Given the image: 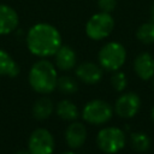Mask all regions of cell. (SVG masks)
Returning <instances> with one entry per match:
<instances>
[{
	"mask_svg": "<svg viewBox=\"0 0 154 154\" xmlns=\"http://www.w3.org/2000/svg\"><path fill=\"white\" fill-rule=\"evenodd\" d=\"M126 143L125 134L116 126L102 128L96 135V144L101 152L106 154H116L120 152Z\"/></svg>",
	"mask_w": 154,
	"mask_h": 154,
	"instance_id": "4",
	"label": "cell"
},
{
	"mask_svg": "<svg viewBox=\"0 0 154 154\" xmlns=\"http://www.w3.org/2000/svg\"><path fill=\"white\" fill-rule=\"evenodd\" d=\"M150 19H152V22H154V1L150 6Z\"/></svg>",
	"mask_w": 154,
	"mask_h": 154,
	"instance_id": "23",
	"label": "cell"
},
{
	"mask_svg": "<svg viewBox=\"0 0 154 154\" xmlns=\"http://www.w3.org/2000/svg\"><path fill=\"white\" fill-rule=\"evenodd\" d=\"M136 37L144 45L154 43V22H146L141 24L136 30Z\"/></svg>",
	"mask_w": 154,
	"mask_h": 154,
	"instance_id": "17",
	"label": "cell"
},
{
	"mask_svg": "<svg viewBox=\"0 0 154 154\" xmlns=\"http://www.w3.org/2000/svg\"><path fill=\"white\" fill-rule=\"evenodd\" d=\"M20 69L11 54L0 48V76L16 77L19 73Z\"/></svg>",
	"mask_w": 154,
	"mask_h": 154,
	"instance_id": "14",
	"label": "cell"
},
{
	"mask_svg": "<svg viewBox=\"0 0 154 154\" xmlns=\"http://www.w3.org/2000/svg\"><path fill=\"white\" fill-rule=\"evenodd\" d=\"M28 81L30 87L38 94H49L57 88L58 71L53 63L47 59H40L30 67Z\"/></svg>",
	"mask_w": 154,
	"mask_h": 154,
	"instance_id": "2",
	"label": "cell"
},
{
	"mask_svg": "<svg viewBox=\"0 0 154 154\" xmlns=\"http://www.w3.org/2000/svg\"><path fill=\"white\" fill-rule=\"evenodd\" d=\"M55 142L52 132L45 128L35 129L28 140V150L30 154H53Z\"/></svg>",
	"mask_w": 154,
	"mask_h": 154,
	"instance_id": "7",
	"label": "cell"
},
{
	"mask_svg": "<svg viewBox=\"0 0 154 154\" xmlns=\"http://www.w3.org/2000/svg\"><path fill=\"white\" fill-rule=\"evenodd\" d=\"M76 77L85 84H96L101 81L103 71L99 64L93 61H84L81 63L75 70Z\"/></svg>",
	"mask_w": 154,
	"mask_h": 154,
	"instance_id": "9",
	"label": "cell"
},
{
	"mask_svg": "<svg viewBox=\"0 0 154 154\" xmlns=\"http://www.w3.org/2000/svg\"><path fill=\"white\" fill-rule=\"evenodd\" d=\"M13 154H30L28 149H19V150H16Z\"/></svg>",
	"mask_w": 154,
	"mask_h": 154,
	"instance_id": "22",
	"label": "cell"
},
{
	"mask_svg": "<svg viewBox=\"0 0 154 154\" xmlns=\"http://www.w3.org/2000/svg\"><path fill=\"white\" fill-rule=\"evenodd\" d=\"M99 65L106 71H117L119 70L126 60L125 47L116 41L107 42L101 47L97 54Z\"/></svg>",
	"mask_w": 154,
	"mask_h": 154,
	"instance_id": "3",
	"label": "cell"
},
{
	"mask_svg": "<svg viewBox=\"0 0 154 154\" xmlns=\"http://www.w3.org/2000/svg\"><path fill=\"white\" fill-rule=\"evenodd\" d=\"M114 28V19L111 13L97 12L93 14L85 24V34L90 40L101 41L111 35Z\"/></svg>",
	"mask_w": 154,
	"mask_h": 154,
	"instance_id": "5",
	"label": "cell"
},
{
	"mask_svg": "<svg viewBox=\"0 0 154 154\" xmlns=\"http://www.w3.org/2000/svg\"><path fill=\"white\" fill-rule=\"evenodd\" d=\"M57 88L64 94H73L78 90V83L71 76H61L58 77Z\"/></svg>",
	"mask_w": 154,
	"mask_h": 154,
	"instance_id": "19",
	"label": "cell"
},
{
	"mask_svg": "<svg viewBox=\"0 0 154 154\" xmlns=\"http://www.w3.org/2000/svg\"><path fill=\"white\" fill-rule=\"evenodd\" d=\"M54 57V65L57 69L61 71H69L76 67L77 63V54L76 52L70 47L61 45L60 48L55 52Z\"/></svg>",
	"mask_w": 154,
	"mask_h": 154,
	"instance_id": "13",
	"label": "cell"
},
{
	"mask_svg": "<svg viewBox=\"0 0 154 154\" xmlns=\"http://www.w3.org/2000/svg\"><path fill=\"white\" fill-rule=\"evenodd\" d=\"M131 147L136 152H146L150 147V138L144 132H134L130 137Z\"/></svg>",
	"mask_w": 154,
	"mask_h": 154,
	"instance_id": "18",
	"label": "cell"
},
{
	"mask_svg": "<svg viewBox=\"0 0 154 154\" xmlns=\"http://www.w3.org/2000/svg\"><path fill=\"white\" fill-rule=\"evenodd\" d=\"M113 116L112 106L105 100L94 99L87 102L82 109V118L84 122L93 125L106 124Z\"/></svg>",
	"mask_w": 154,
	"mask_h": 154,
	"instance_id": "6",
	"label": "cell"
},
{
	"mask_svg": "<svg viewBox=\"0 0 154 154\" xmlns=\"http://www.w3.org/2000/svg\"><path fill=\"white\" fill-rule=\"evenodd\" d=\"M53 109H54V105L52 100L47 96H42L37 99L32 105V116L37 120H45L51 117Z\"/></svg>",
	"mask_w": 154,
	"mask_h": 154,
	"instance_id": "15",
	"label": "cell"
},
{
	"mask_svg": "<svg viewBox=\"0 0 154 154\" xmlns=\"http://www.w3.org/2000/svg\"><path fill=\"white\" fill-rule=\"evenodd\" d=\"M134 70L141 79H143V81L152 79L154 77V58H153V55L147 52L140 53L134 60Z\"/></svg>",
	"mask_w": 154,
	"mask_h": 154,
	"instance_id": "12",
	"label": "cell"
},
{
	"mask_svg": "<svg viewBox=\"0 0 154 154\" xmlns=\"http://www.w3.org/2000/svg\"><path fill=\"white\" fill-rule=\"evenodd\" d=\"M55 113L63 120H69V122L76 120L78 118V116H79V112H78L77 106L72 101H70L67 99L60 100L57 103V106H55Z\"/></svg>",
	"mask_w": 154,
	"mask_h": 154,
	"instance_id": "16",
	"label": "cell"
},
{
	"mask_svg": "<svg viewBox=\"0 0 154 154\" xmlns=\"http://www.w3.org/2000/svg\"><path fill=\"white\" fill-rule=\"evenodd\" d=\"M88 131L83 123L73 120L65 130V141L71 149L81 148L87 141Z\"/></svg>",
	"mask_w": 154,
	"mask_h": 154,
	"instance_id": "10",
	"label": "cell"
},
{
	"mask_svg": "<svg viewBox=\"0 0 154 154\" xmlns=\"http://www.w3.org/2000/svg\"><path fill=\"white\" fill-rule=\"evenodd\" d=\"M141 107V99L136 93L129 91L122 94L114 105L116 113L122 118H132L137 114Z\"/></svg>",
	"mask_w": 154,
	"mask_h": 154,
	"instance_id": "8",
	"label": "cell"
},
{
	"mask_svg": "<svg viewBox=\"0 0 154 154\" xmlns=\"http://www.w3.org/2000/svg\"><path fill=\"white\" fill-rule=\"evenodd\" d=\"M97 7L101 12L111 13L117 7V0H97Z\"/></svg>",
	"mask_w": 154,
	"mask_h": 154,
	"instance_id": "21",
	"label": "cell"
},
{
	"mask_svg": "<svg viewBox=\"0 0 154 154\" xmlns=\"http://www.w3.org/2000/svg\"><path fill=\"white\" fill-rule=\"evenodd\" d=\"M111 84L114 88V90L123 91L126 88V85H128V79H126L125 73L119 71V70L114 71V73L111 77Z\"/></svg>",
	"mask_w": 154,
	"mask_h": 154,
	"instance_id": "20",
	"label": "cell"
},
{
	"mask_svg": "<svg viewBox=\"0 0 154 154\" xmlns=\"http://www.w3.org/2000/svg\"><path fill=\"white\" fill-rule=\"evenodd\" d=\"M61 46L59 30L49 23H36L26 34L29 52L38 58H48L55 54Z\"/></svg>",
	"mask_w": 154,
	"mask_h": 154,
	"instance_id": "1",
	"label": "cell"
},
{
	"mask_svg": "<svg viewBox=\"0 0 154 154\" xmlns=\"http://www.w3.org/2000/svg\"><path fill=\"white\" fill-rule=\"evenodd\" d=\"M150 117H152V119H153V122H154V106H153V108H152V112H150Z\"/></svg>",
	"mask_w": 154,
	"mask_h": 154,
	"instance_id": "25",
	"label": "cell"
},
{
	"mask_svg": "<svg viewBox=\"0 0 154 154\" xmlns=\"http://www.w3.org/2000/svg\"><path fill=\"white\" fill-rule=\"evenodd\" d=\"M61 154H77V153H75V152H72V150H67V152H63Z\"/></svg>",
	"mask_w": 154,
	"mask_h": 154,
	"instance_id": "24",
	"label": "cell"
},
{
	"mask_svg": "<svg viewBox=\"0 0 154 154\" xmlns=\"http://www.w3.org/2000/svg\"><path fill=\"white\" fill-rule=\"evenodd\" d=\"M19 16L17 11L6 4H0V35H8L17 29Z\"/></svg>",
	"mask_w": 154,
	"mask_h": 154,
	"instance_id": "11",
	"label": "cell"
},
{
	"mask_svg": "<svg viewBox=\"0 0 154 154\" xmlns=\"http://www.w3.org/2000/svg\"><path fill=\"white\" fill-rule=\"evenodd\" d=\"M152 85H153V89H154V77H153V83H152Z\"/></svg>",
	"mask_w": 154,
	"mask_h": 154,
	"instance_id": "26",
	"label": "cell"
}]
</instances>
